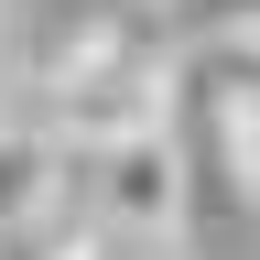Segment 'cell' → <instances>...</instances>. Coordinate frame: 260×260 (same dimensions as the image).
Returning <instances> with one entry per match:
<instances>
[{"label":"cell","instance_id":"obj_1","mask_svg":"<svg viewBox=\"0 0 260 260\" xmlns=\"http://www.w3.org/2000/svg\"><path fill=\"white\" fill-rule=\"evenodd\" d=\"M87 184H98V228H119V239H174L184 228V152H174V130L141 119V130H119V141H87Z\"/></svg>","mask_w":260,"mask_h":260},{"label":"cell","instance_id":"obj_2","mask_svg":"<svg viewBox=\"0 0 260 260\" xmlns=\"http://www.w3.org/2000/svg\"><path fill=\"white\" fill-rule=\"evenodd\" d=\"M65 184V141L32 119H0V228H44Z\"/></svg>","mask_w":260,"mask_h":260},{"label":"cell","instance_id":"obj_3","mask_svg":"<svg viewBox=\"0 0 260 260\" xmlns=\"http://www.w3.org/2000/svg\"><path fill=\"white\" fill-rule=\"evenodd\" d=\"M65 260H141V239H119V228H87V239H65Z\"/></svg>","mask_w":260,"mask_h":260},{"label":"cell","instance_id":"obj_4","mask_svg":"<svg viewBox=\"0 0 260 260\" xmlns=\"http://www.w3.org/2000/svg\"><path fill=\"white\" fill-rule=\"evenodd\" d=\"M195 11H206L217 32H260V0H195Z\"/></svg>","mask_w":260,"mask_h":260}]
</instances>
